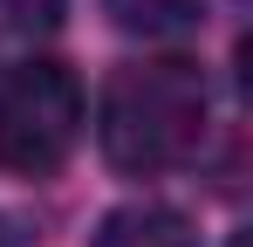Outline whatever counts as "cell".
<instances>
[{
    "instance_id": "6da1fadb",
    "label": "cell",
    "mask_w": 253,
    "mask_h": 247,
    "mask_svg": "<svg viewBox=\"0 0 253 247\" xmlns=\"http://www.w3.org/2000/svg\"><path fill=\"white\" fill-rule=\"evenodd\" d=\"M206 69L185 55H158V62H124L103 82V110H96V137L103 158L117 172H171L199 151L206 137Z\"/></svg>"
},
{
    "instance_id": "7a4b0ae2",
    "label": "cell",
    "mask_w": 253,
    "mask_h": 247,
    "mask_svg": "<svg viewBox=\"0 0 253 247\" xmlns=\"http://www.w3.org/2000/svg\"><path fill=\"white\" fill-rule=\"evenodd\" d=\"M83 137V82L62 62H21L0 76V165L14 179H48Z\"/></svg>"
},
{
    "instance_id": "3957f363",
    "label": "cell",
    "mask_w": 253,
    "mask_h": 247,
    "mask_svg": "<svg viewBox=\"0 0 253 247\" xmlns=\"http://www.w3.org/2000/svg\"><path fill=\"white\" fill-rule=\"evenodd\" d=\"M89 247H199L192 220L178 206H158V199H137V206H117Z\"/></svg>"
},
{
    "instance_id": "277c9868",
    "label": "cell",
    "mask_w": 253,
    "mask_h": 247,
    "mask_svg": "<svg viewBox=\"0 0 253 247\" xmlns=\"http://www.w3.org/2000/svg\"><path fill=\"white\" fill-rule=\"evenodd\" d=\"M103 7L124 35H144V41H178L206 21V0H103Z\"/></svg>"
},
{
    "instance_id": "5b68a950",
    "label": "cell",
    "mask_w": 253,
    "mask_h": 247,
    "mask_svg": "<svg viewBox=\"0 0 253 247\" xmlns=\"http://www.w3.org/2000/svg\"><path fill=\"white\" fill-rule=\"evenodd\" d=\"M0 7H7V21H14V28H55L69 0H0Z\"/></svg>"
},
{
    "instance_id": "8992f818",
    "label": "cell",
    "mask_w": 253,
    "mask_h": 247,
    "mask_svg": "<svg viewBox=\"0 0 253 247\" xmlns=\"http://www.w3.org/2000/svg\"><path fill=\"white\" fill-rule=\"evenodd\" d=\"M233 247H247V234H240V241H233Z\"/></svg>"
}]
</instances>
